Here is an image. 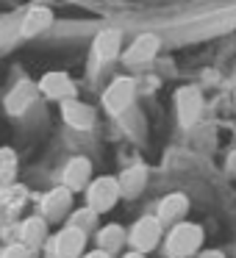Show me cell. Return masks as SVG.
I'll list each match as a JSON object with an SVG mask.
<instances>
[{
  "mask_svg": "<svg viewBox=\"0 0 236 258\" xmlns=\"http://www.w3.org/2000/svg\"><path fill=\"white\" fill-rule=\"evenodd\" d=\"M203 244V228L195 222H178L167 236V255L169 258H186L197 252Z\"/></svg>",
  "mask_w": 236,
  "mask_h": 258,
  "instance_id": "1",
  "label": "cell"
},
{
  "mask_svg": "<svg viewBox=\"0 0 236 258\" xmlns=\"http://www.w3.org/2000/svg\"><path fill=\"white\" fill-rule=\"evenodd\" d=\"M134 95H136L134 78H128V75L114 78L111 86L106 89V95H103V106H106L108 114H125V111H128V106L134 103Z\"/></svg>",
  "mask_w": 236,
  "mask_h": 258,
  "instance_id": "2",
  "label": "cell"
},
{
  "mask_svg": "<svg viewBox=\"0 0 236 258\" xmlns=\"http://www.w3.org/2000/svg\"><path fill=\"white\" fill-rule=\"evenodd\" d=\"M86 200H89V208L97 214L108 211V208L114 206V203L120 200V183L117 178H97L92 180L89 186H86Z\"/></svg>",
  "mask_w": 236,
  "mask_h": 258,
  "instance_id": "3",
  "label": "cell"
},
{
  "mask_svg": "<svg viewBox=\"0 0 236 258\" xmlns=\"http://www.w3.org/2000/svg\"><path fill=\"white\" fill-rule=\"evenodd\" d=\"M158 239H161V222H158V217H142L128 233V241L136 247V252H150L158 244Z\"/></svg>",
  "mask_w": 236,
  "mask_h": 258,
  "instance_id": "4",
  "label": "cell"
},
{
  "mask_svg": "<svg viewBox=\"0 0 236 258\" xmlns=\"http://www.w3.org/2000/svg\"><path fill=\"white\" fill-rule=\"evenodd\" d=\"M86 247V233L78 228H64L50 244V258H78Z\"/></svg>",
  "mask_w": 236,
  "mask_h": 258,
  "instance_id": "5",
  "label": "cell"
},
{
  "mask_svg": "<svg viewBox=\"0 0 236 258\" xmlns=\"http://www.w3.org/2000/svg\"><path fill=\"white\" fill-rule=\"evenodd\" d=\"M175 106H178L181 125H195L197 117H200V111H203L200 89H195V86H184V89H178V95H175Z\"/></svg>",
  "mask_w": 236,
  "mask_h": 258,
  "instance_id": "6",
  "label": "cell"
},
{
  "mask_svg": "<svg viewBox=\"0 0 236 258\" xmlns=\"http://www.w3.org/2000/svg\"><path fill=\"white\" fill-rule=\"evenodd\" d=\"M39 92L53 100H73L75 97V84L67 73H45L39 81Z\"/></svg>",
  "mask_w": 236,
  "mask_h": 258,
  "instance_id": "7",
  "label": "cell"
},
{
  "mask_svg": "<svg viewBox=\"0 0 236 258\" xmlns=\"http://www.w3.org/2000/svg\"><path fill=\"white\" fill-rule=\"evenodd\" d=\"M73 208V191L67 186H58V189H50L45 197H42V214L47 219H62L70 214Z\"/></svg>",
  "mask_w": 236,
  "mask_h": 258,
  "instance_id": "8",
  "label": "cell"
},
{
  "mask_svg": "<svg viewBox=\"0 0 236 258\" xmlns=\"http://www.w3.org/2000/svg\"><path fill=\"white\" fill-rule=\"evenodd\" d=\"M62 114H64V119H67V125H73V128H78V131H89L92 125H95V108L81 103V100H75V97L62 103Z\"/></svg>",
  "mask_w": 236,
  "mask_h": 258,
  "instance_id": "9",
  "label": "cell"
},
{
  "mask_svg": "<svg viewBox=\"0 0 236 258\" xmlns=\"http://www.w3.org/2000/svg\"><path fill=\"white\" fill-rule=\"evenodd\" d=\"M158 47H161V42H158L156 34H142V36H136V42L125 50L123 61L125 64H145L158 53Z\"/></svg>",
  "mask_w": 236,
  "mask_h": 258,
  "instance_id": "10",
  "label": "cell"
},
{
  "mask_svg": "<svg viewBox=\"0 0 236 258\" xmlns=\"http://www.w3.org/2000/svg\"><path fill=\"white\" fill-rule=\"evenodd\" d=\"M186 211H189L186 195H167L158 203V222L161 225H178V222H184Z\"/></svg>",
  "mask_w": 236,
  "mask_h": 258,
  "instance_id": "11",
  "label": "cell"
},
{
  "mask_svg": "<svg viewBox=\"0 0 236 258\" xmlns=\"http://www.w3.org/2000/svg\"><path fill=\"white\" fill-rule=\"evenodd\" d=\"M89 178H92V164L89 158H73V161L67 164V169H64V186H67L70 191H81L89 186Z\"/></svg>",
  "mask_w": 236,
  "mask_h": 258,
  "instance_id": "12",
  "label": "cell"
},
{
  "mask_svg": "<svg viewBox=\"0 0 236 258\" xmlns=\"http://www.w3.org/2000/svg\"><path fill=\"white\" fill-rule=\"evenodd\" d=\"M36 92H39V89H36L34 81H20V84L9 92V97H6V111L9 114H23L25 108L36 100Z\"/></svg>",
  "mask_w": 236,
  "mask_h": 258,
  "instance_id": "13",
  "label": "cell"
},
{
  "mask_svg": "<svg viewBox=\"0 0 236 258\" xmlns=\"http://www.w3.org/2000/svg\"><path fill=\"white\" fill-rule=\"evenodd\" d=\"M120 47H123V34L117 28H108V31H100L95 39V56L100 61H114L120 56Z\"/></svg>",
  "mask_w": 236,
  "mask_h": 258,
  "instance_id": "14",
  "label": "cell"
},
{
  "mask_svg": "<svg viewBox=\"0 0 236 258\" xmlns=\"http://www.w3.org/2000/svg\"><path fill=\"white\" fill-rule=\"evenodd\" d=\"M47 236V222L42 217H31L20 225V244H25L28 250H36V247L45 244Z\"/></svg>",
  "mask_w": 236,
  "mask_h": 258,
  "instance_id": "15",
  "label": "cell"
},
{
  "mask_svg": "<svg viewBox=\"0 0 236 258\" xmlns=\"http://www.w3.org/2000/svg\"><path fill=\"white\" fill-rule=\"evenodd\" d=\"M50 23H53L50 9L36 6V9H31V12L25 14L23 25H20V34H23V36H36V34H42V31L50 28Z\"/></svg>",
  "mask_w": 236,
  "mask_h": 258,
  "instance_id": "16",
  "label": "cell"
},
{
  "mask_svg": "<svg viewBox=\"0 0 236 258\" xmlns=\"http://www.w3.org/2000/svg\"><path fill=\"white\" fill-rule=\"evenodd\" d=\"M120 195L125 197H139V191L147 186V169L145 167H131L120 175Z\"/></svg>",
  "mask_w": 236,
  "mask_h": 258,
  "instance_id": "17",
  "label": "cell"
},
{
  "mask_svg": "<svg viewBox=\"0 0 236 258\" xmlns=\"http://www.w3.org/2000/svg\"><path fill=\"white\" fill-rule=\"evenodd\" d=\"M123 244H125V230L120 225H106L97 233V250H103V252H117Z\"/></svg>",
  "mask_w": 236,
  "mask_h": 258,
  "instance_id": "18",
  "label": "cell"
},
{
  "mask_svg": "<svg viewBox=\"0 0 236 258\" xmlns=\"http://www.w3.org/2000/svg\"><path fill=\"white\" fill-rule=\"evenodd\" d=\"M17 169V153L12 147H0V180H9Z\"/></svg>",
  "mask_w": 236,
  "mask_h": 258,
  "instance_id": "19",
  "label": "cell"
},
{
  "mask_svg": "<svg viewBox=\"0 0 236 258\" xmlns=\"http://www.w3.org/2000/svg\"><path fill=\"white\" fill-rule=\"evenodd\" d=\"M95 225H97V211H92L89 206L73 214V228H78V230H84V233H86V230H92Z\"/></svg>",
  "mask_w": 236,
  "mask_h": 258,
  "instance_id": "20",
  "label": "cell"
},
{
  "mask_svg": "<svg viewBox=\"0 0 236 258\" xmlns=\"http://www.w3.org/2000/svg\"><path fill=\"white\" fill-rule=\"evenodd\" d=\"M31 255H34V250H28L25 244H12L0 252V258H31Z\"/></svg>",
  "mask_w": 236,
  "mask_h": 258,
  "instance_id": "21",
  "label": "cell"
},
{
  "mask_svg": "<svg viewBox=\"0 0 236 258\" xmlns=\"http://www.w3.org/2000/svg\"><path fill=\"white\" fill-rule=\"evenodd\" d=\"M197 258H225V255H222L219 250H206L203 255H197Z\"/></svg>",
  "mask_w": 236,
  "mask_h": 258,
  "instance_id": "22",
  "label": "cell"
},
{
  "mask_svg": "<svg viewBox=\"0 0 236 258\" xmlns=\"http://www.w3.org/2000/svg\"><path fill=\"white\" fill-rule=\"evenodd\" d=\"M84 258H108V252H103V250H95V252H89V255H84Z\"/></svg>",
  "mask_w": 236,
  "mask_h": 258,
  "instance_id": "23",
  "label": "cell"
},
{
  "mask_svg": "<svg viewBox=\"0 0 236 258\" xmlns=\"http://www.w3.org/2000/svg\"><path fill=\"white\" fill-rule=\"evenodd\" d=\"M123 258H142V252H125Z\"/></svg>",
  "mask_w": 236,
  "mask_h": 258,
  "instance_id": "24",
  "label": "cell"
}]
</instances>
